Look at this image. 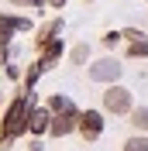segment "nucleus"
Masks as SVG:
<instances>
[{
  "label": "nucleus",
  "instance_id": "obj_1",
  "mask_svg": "<svg viewBox=\"0 0 148 151\" xmlns=\"http://www.w3.org/2000/svg\"><path fill=\"white\" fill-rule=\"evenodd\" d=\"M31 106H35V93H17L14 100L7 103V110H4V120H0V151H7L10 144H14V137H21V134L28 131V113Z\"/></svg>",
  "mask_w": 148,
  "mask_h": 151
},
{
  "label": "nucleus",
  "instance_id": "obj_2",
  "mask_svg": "<svg viewBox=\"0 0 148 151\" xmlns=\"http://www.w3.org/2000/svg\"><path fill=\"white\" fill-rule=\"evenodd\" d=\"M100 110L110 113V117H128V113L134 110V93H131L128 86H120V83L103 86V93H100Z\"/></svg>",
  "mask_w": 148,
  "mask_h": 151
},
{
  "label": "nucleus",
  "instance_id": "obj_3",
  "mask_svg": "<svg viewBox=\"0 0 148 151\" xmlns=\"http://www.w3.org/2000/svg\"><path fill=\"white\" fill-rule=\"evenodd\" d=\"M120 76H124V65H120V58H114V55L96 58V62H90V69H86V79H90V83H100V86L120 83Z\"/></svg>",
  "mask_w": 148,
  "mask_h": 151
},
{
  "label": "nucleus",
  "instance_id": "obj_4",
  "mask_svg": "<svg viewBox=\"0 0 148 151\" xmlns=\"http://www.w3.org/2000/svg\"><path fill=\"white\" fill-rule=\"evenodd\" d=\"M21 31H31V21L21 17V14H0V65H7V48L10 41H14V35H21Z\"/></svg>",
  "mask_w": 148,
  "mask_h": 151
},
{
  "label": "nucleus",
  "instance_id": "obj_5",
  "mask_svg": "<svg viewBox=\"0 0 148 151\" xmlns=\"http://www.w3.org/2000/svg\"><path fill=\"white\" fill-rule=\"evenodd\" d=\"M103 110H79V127H76V134L83 137V141H100V134H103Z\"/></svg>",
  "mask_w": 148,
  "mask_h": 151
},
{
  "label": "nucleus",
  "instance_id": "obj_6",
  "mask_svg": "<svg viewBox=\"0 0 148 151\" xmlns=\"http://www.w3.org/2000/svg\"><path fill=\"white\" fill-rule=\"evenodd\" d=\"M62 31H65V21H62V17H52V21H45V24H41V28L35 31V45H38V48L52 45V41H59V38H62Z\"/></svg>",
  "mask_w": 148,
  "mask_h": 151
},
{
  "label": "nucleus",
  "instance_id": "obj_7",
  "mask_svg": "<svg viewBox=\"0 0 148 151\" xmlns=\"http://www.w3.org/2000/svg\"><path fill=\"white\" fill-rule=\"evenodd\" d=\"M48 127H52V110L35 103L31 113H28V131L35 134V137H41V134H48Z\"/></svg>",
  "mask_w": 148,
  "mask_h": 151
},
{
  "label": "nucleus",
  "instance_id": "obj_8",
  "mask_svg": "<svg viewBox=\"0 0 148 151\" xmlns=\"http://www.w3.org/2000/svg\"><path fill=\"white\" fill-rule=\"evenodd\" d=\"M76 127H79V113H62V117H52L48 134L52 137H69V134H76Z\"/></svg>",
  "mask_w": 148,
  "mask_h": 151
},
{
  "label": "nucleus",
  "instance_id": "obj_9",
  "mask_svg": "<svg viewBox=\"0 0 148 151\" xmlns=\"http://www.w3.org/2000/svg\"><path fill=\"white\" fill-rule=\"evenodd\" d=\"M45 106L52 110V117H62V113H79V106L73 103V96H69V93H52Z\"/></svg>",
  "mask_w": 148,
  "mask_h": 151
},
{
  "label": "nucleus",
  "instance_id": "obj_10",
  "mask_svg": "<svg viewBox=\"0 0 148 151\" xmlns=\"http://www.w3.org/2000/svg\"><path fill=\"white\" fill-rule=\"evenodd\" d=\"M62 52H65V41H62V38L52 41V45H45V48H41V55H38V65H41V69H52L59 58H62Z\"/></svg>",
  "mask_w": 148,
  "mask_h": 151
},
{
  "label": "nucleus",
  "instance_id": "obj_11",
  "mask_svg": "<svg viewBox=\"0 0 148 151\" xmlns=\"http://www.w3.org/2000/svg\"><path fill=\"white\" fill-rule=\"evenodd\" d=\"M128 124H131V134H148V106H134L128 113Z\"/></svg>",
  "mask_w": 148,
  "mask_h": 151
},
{
  "label": "nucleus",
  "instance_id": "obj_12",
  "mask_svg": "<svg viewBox=\"0 0 148 151\" xmlns=\"http://www.w3.org/2000/svg\"><path fill=\"white\" fill-rule=\"evenodd\" d=\"M69 65H90V45L79 41V45L69 52Z\"/></svg>",
  "mask_w": 148,
  "mask_h": 151
},
{
  "label": "nucleus",
  "instance_id": "obj_13",
  "mask_svg": "<svg viewBox=\"0 0 148 151\" xmlns=\"http://www.w3.org/2000/svg\"><path fill=\"white\" fill-rule=\"evenodd\" d=\"M124 55H128V58H148V38H141V41H128Z\"/></svg>",
  "mask_w": 148,
  "mask_h": 151
},
{
  "label": "nucleus",
  "instance_id": "obj_14",
  "mask_svg": "<svg viewBox=\"0 0 148 151\" xmlns=\"http://www.w3.org/2000/svg\"><path fill=\"white\" fill-rule=\"evenodd\" d=\"M120 151H148V134H131L128 141L120 144Z\"/></svg>",
  "mask_w": 148,
  "mask_h": 151
},
{
  "label": "nucleus",
  "instance_id": "obj_15",
  "mask_svg": "<svg viewBox=\"0 0 148 151\" xmlns=\"http://www.w3.org/2000/svg\"><path fill=\"white\" fill-rule=\"evenodd\" d=\"M100 41H103V48H107V52H114V48H117L120 41H124V35H120V31H107V35H103Z\"/></svg>",
  "mask_w": 148,
  "mask_h": 151
},
{
  "label": "nucleus",
  "instance_id": "obj_16",
  "mask_svg": "<svg viewBox=\"0 0 148 151\" xmlns=\"http://www.w3.org/2000/svg\"><path fill=\"white\" fill-rule=\"evenodd\" d=\"M120 35H124V41H141V38H148L145 31H138V28H124Z\"/></svg>",
  "mask_w": 148,
  "mask_h": 151
},
{
  "label": "nucleus",
  "instance_id": "obj_17",
  "mask_svg": "<svg viewBox=\"0 0 148 151\" xmlns=\"http://www.w3.org/2000/svg\"><path fill=\"white\" fill-rule=\"evenodd\" d=\"M7 76H10V79H24V72H21V65H10V62H7Z\"/></svg>",
  "mask_w": 148,
  "mask_h": 151
},
{
  "label": "nucleus",
  "instance_id": "obj_18",
  "mask_svg": "<svg viewBox=\"0 0 148 151\" xmlns=\"http://www.w3.org/2000/svg\"><path fill=\"white\" fill-rule=\"evenodd\" d=\"M48 7H52V10H62V7H65V0H48Z\"/></svg>",
  "mask_w": 148,
  "mask_h": 151
},
{
  "label": "nucleus",
  "instance_id": "obj_19",
  "mask_svg": "<svg viewBox=\"0 0 148 151\" xmlns=\"http://www.w3.org/2000/svg\"><path fill=\"white\" fill-rule=\"evenodd\" d=\"M28 151H45V148H41V141H31V148Z\"/></svg>",
  "mask_w": 148,
  "mask_h": 151
},
{
  "label": "nucleus",
  "instance_id": "obj_20",
  "mask_svg": "<svg viewBox=\"0 0 148 151\" xmlns=\"http://www.w3.org/2000/svg\"><path fill=\"white\" fill-rule=\"evenodd\" d=\"M0 103H4V89H0Z\"/></svg>",
  "mask_w": 148,
  "mask_h": 151
}]
</instances>
